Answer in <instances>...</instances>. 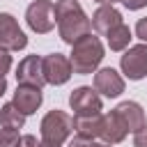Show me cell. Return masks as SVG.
Listing matches in <instances>:
<instances>
[{
  "mask_svg": "<svg viewBox=\"0 0 147 147\" xmlns=\"http://www.w3.org/2000/svg\"><path fill=\"white\" fill-rule=\"evenodd\" d=\"M74 74L71 60L62 53H48L44 57V78L48 85H64Z\"/></svg>",
  "mask_w": 147,
  "mask_h": 147,
  "instance_id": "ba28073f",
  "label": "cell"
},
{
  "mask_svg": "<svg viewBox=\"0 0 147 147\" xmlns=\"http://www.w3.org/2000/svg\"><path fill=\"white\" fill-rule=\"evenodd\" d=\"M106 41H108V48L110 51H124L129 48V41H131V28L126 23H119L115 30H110L106 34Z\"/></svg>",
  "mask_w": 147,
  "mask_h": 147,
  "instance_id": "2e32d148",
  "label": "cell"
},
{
  "mask_svg": "<svg viewBox=\"0 0 147 147\" xmlns=\"http://www.w3.org/2000/svg\"><path fill=\"white\" fill-rule=\"evenodd\" d=\"M21 142V136L16 129H0V147H18Z\"/></svg>",
  "mask_w": 147,
  "mask_h": 147,
  "instance_id": "ac0fdd59",
  "label": "cell"
},
{
  "mask_svg": "<svg viewBox=\"0 0 147 147\" xmlns=\"http://www.w3.org/2000/svg\"><path fill=\"white\" fill-rule=\"evenodd\" d=\"M55 21L60 39L69 46H74L78 39L92 32V18L83 11L78 0H57L55 2Z\"/></svg>",
  "mask_w": 147,
  "mask_h": 147,
  "instance_id": "6da1fadb",
  "label": "cell"
},
{
  "mask_svg": "<svg viewBox=\"0 0 147 147\" xmlns=\"http://www.w3.org/2000/svg\"><path fill=\"white\" fill-rule=\"evenodd\" d=\"M69 147H99V142L90 140V138H83V136H76L69 140Z\"/></svg>",
  "mask_w": 147,
  "mask_h": 147,
  "instance_id": "44dd1931",
  "label": "cell"
},
{
  "mask_svg": "<svg viewBox=\"0 0 147 147\" xmlns=\"http://www.w3.org/2000/svg\"><path fill=\"white\" fill-rule=\"evenodd\" d=\"M115 113L122 117V122H124V126L129 129V133H138L147 122H145V110H142V106L138 103V101H122L117 108H115Z\"/></svg>",
  "mask_w": 147,
  "mask_h": 147,
  "instance_id": "5bb4252c",
  "label": "cell"
},
{
  "mask_svg": "<svg viewBox=\"0 0 147 147\" xmlns=\"http://www.w3.org/2000/svg\"><path fill=\"white\" fill-rule=\"evenodd\" d=\"M94 90L101 92L108 99H117L124 92V78L113 67H103V69H99L94 74Z\"/></svg>",
  "mask_w": 147,
  "mask_h": 147,
  "instance_id": "30bf717a",
  "label": "cell"
},
{
  "mask_svg": "<svg viewBox=\"0 0 147 147\" xmlns=\"http://www.w3.org/2000/svg\"><path fill=\"white\" fill-rule=\"evenodd\" d=\"M99 147H113V145H106V142H99Z\"/></svg>",
  "mask_w": 147,
  "mask_h": 147,
  "instance_id": "83f0119b",
  "label": "cell"
},
{
  "mask_svg": "<svg viewBox=\"0 0 147 147\" xmlns=\"http://www.w3.org/2000/svg\"><path fill=\"white\" fill-rule=\"evenodd\" d=\"M136 37H138L142 44H147V16L138 18V23H136Z\"/></svg>",
  "mask_w": 147,
  "mask_h": 147,
  "instance_id": "ffe728a7",
  "label": "cell"
},
{
  "mask_svg": "<svg viewBox=\"0 0 147 147\" xmlns=\"http://www.w3.org/2000/svg\"><path fill=\"white\" fill-rule=\"evenodd\" d=\"M122 5H124L126 9H131V11H136V9L147 7V0H122Z\"/></svg>",
  "mask_w": 147,
  "mask_h": 147,
  "instance_id": "cb8c5ba5",
  "label": "cell"
},
{
  "mask_svg": "<svg viewBox=\"0 0 147 147\" xmlns=\"http://www.w3.org/2000/svg\"><path fill=\"white\" fill-rule=\"evenodd\" d=\"M11 51H7V48H0V76H5L9 69H11V55H9Z\"/></svg>",
  "mask_w": 147,
  "mask_h": 147,
  "instance_id": "d6986e66",
  "label": "cell"
},
{
  "mask_svg": "<svg viewBox=\"0 0 147 147\" xmlns=\"http://www.w3.org/2000/svg\"><path fill=\"white\" fill-rule=\"evenodd\" d=\"M28 46V37L25 32L21 30L18 21L7 14V11H0V48H7V51H23Z\"/></svg>",
  "mask_w": 147,
  "mask_h": 147,
  "instance_id": "52a82bcc",
  "label": "cell"
},
{
  "mask_svg": "<svg viewBox=\"0 0 147 147\" xmlns=\"http://www.w3.org/2000/svg\"><path fill=\"white\" fill-rule=\"evenodd\" d=\"M119 23H124L122 21V14H119V9H115L113 5H99V9L92 14V28L99 32V34H108L110 30H115Z\"/></svg>",
  "mask_w": 147,
  "mask_h": 147,
  "instance_id": "4fadbf2b",
  "label": "cell"
},
{
  "mask_svg": "<svg viewBox=\"0 0 147 147\" xmlns=\"http://www.w3.org/2000/svg\"><path fill=\"white\" fill-rule=\"evenodd\" d=\"M103 44L99 37H94L92 32L85 34L83 39H78L74 46H71V67H74V74H80V76H87V74H96L101 60L106 57L103 55Z\"/></svg>",
  "mask_w": 147,
  "mask_h": 147,
  "instance_id": "7a4b0ae2",
  "label": "cell"
},
{
  "mask_svg": "<svg viewBox=\"0 0 147 147\" xmlns=\"http://www.w3.org/2000/svg\"><path fill=\"white\" fill-rule=\"evenodd\" d=\"M16 80L18 85H32V87H44V57L41 55H25L18 67H16Z\"/></svg>",
  "mask_w": 147,
  "mask_h": 147,
  "instance_id": "9c48e42d",
  "label": "cell"
},
{
  "mask_svg": "<svg viewBox=\"0 0 147 147\" xmlns=\"http://www.w3.org/2000/svg\"><path fill=\"white\" fill-rule=\"evenodd\" d=\"M101 122H103V115H76L74 117V131H76V136L94 140L101 136Z\"/></svg>",
  "mask_w": 147,
  "mask_h": 147,
  "instance_id": "9a60e30c",
  "label": "cell"
},
{
  "mask_svg": "<svg viewBox=\"0 0 147 147\" xmlns=\"http://www.w3.org/2000/svg\"><path fill=\"white\" fill-rule=\"evenodd\" d=\"M39 145H41V140H37V136H32V133L21 136V142H18V147H39Z\"/></svg>",
  "mask_w": 147,
  "mask_h": 147,
  "instance_id": "603a6c76",
  "label": "cell"
},
{
  "mask_svg": "<svg viewBox=\"0 0 147 147\" xmlns=\"http://www.w3.org/2000/svg\"><path fill=\"white\" fill-rule=\"evenodd\" d=\"M69 108L74 110V117L76 115H101L103 101L94 87L80 85L69 94Z\"/></svg>",
  "mask_w": 147,
  "mask_h": 147,
  "instance_id": "8992f818",
  "label": "cell"
},
{
  "mask_svg": "<svg viewBox=\"0 0 147 147\" xmlns=\"http://www.w3.org/2000/svg\"><path fill=\"white\" fill-rule=\"evenodd\" d=\"M23 124H25V115L14 106V103H5L2 108H0V126H5V129H23Z\"/></svg>",
  "mask_w": 147,
  "mask_h": 147,
  "instance_id": "e0dca14e",
  "label": "cell"
},
{
  "mask_svg": "<svg viewBox=\"0 0 147 147\" xmlns=\"http://www.w3.org/2000/svg\"><path fill=\"white\" fill-rule=\"evenodd\" d=\"M25 23L32 32L46 34L55 28V5L51 0H32L25 9Z\"/></svg>",
  "mask_w": 147,
  "mask_h": 147,
  "instance_id": "277c9868",
  "label": "cell"
},
{
  "mask_svg": "<svg viewBox=\"0 0 147 147\" xmlns=\"http://www.w3.org/2000/svg\"><path fill=\"white\" fill-rule=\"evenodd\" d=\"M119 69L129 80H142L147 76V44H136L119 57Z\"/></svg>",
  "mask_w": 147,
  "mask_h": 147,
  "instance_id": "5b68a950",
  "label": "cell"
},
{
  "mask_svg": "<svg viewBox=\"0 0 147 147\" xmlns=\"http://www.w3.org/2000/svg\"><path fill=\"white\" fill-rule=\"evenodd\" d=\"M126 133H129V129L124 126L122 117H119L115 110H110V113L103 115V122H101V136H99V138H101L106 145H117V142H122V140L126 138Z\"/></svg>",
  "mask_w": 147,
  "mask_h": 147,
  "instance_id": "7c38bea8",
  "label": "cell"
},
{
  "mask_svg": "<svg viewBox=\"0 0 147 147\" xmlns=\"http://www.w3.org/2000/svg\"><path fill=\"white\" fill-rule=\"evenodd\" d=\"M133 147H147V124L138 133H133Z\"/></svg>",
  "mask_w": 147,
  "mask_h": 147,
  "instance_id": "7402d4cb",
  "label": "cell"
},
{
  "mask_svg": "<svg viewBox=\"0 0 147 147\" xmlns=\"http://www.w3.org/2000/svg\"><path fill=\"white\" fill-rule=\"evenodd\" d=\"M39 147H62V145H53V142H44V140H41V145H39Z\"/></svg>",
  "mask_w": 147,
  "mask_h": 147,
  "instance_id": "4316f807",
  "label": "cell"
},
{
  "mask_svg": "<svg viewBox=\"0 0 147 147\" xmlns=\"http://www.w3.org/2000/svg\"><path fill=\"white\" fill-rule=\"evenodd\" d=\"M94 2H99V5H115V2H122V0H94Z\"/></svg>",
  "mask_w": 147,
  "mask_h": 147,
  "instance_id": "484cf974",
  "label": "cell"
},
{
  "mask_svg": "<svg viewBox=\"0 0 147 147\" xmlns=\"http://www.w3.org/2000/svg\"><path fill=\"white\" fill-rule=\"evenodd\" d=\"M41 140L44 142H53V145H62L71 131H74V117L67 115L64 110H48L41 119Z\"/></svg>",
  "mask_w": 147,
  "mask_h": 147,
  "instance_id": "3957f363",
  "label": "cell"
},
{
  "mask_svg": "<svg viewBox=\"0 0 147 147\" xmlns=\"http://www.w3.org/2000/svg\"><path fill=\"white\" fill-rule=\"evenodd\" d=\"M41 101H44V94H41L39 87H32V85H18L16 92H14V101H11V103L28 117V115H32V113L39 110Z\"/></svg>",
  "mask_w": 147,
  "mask_h": 147,
  "instance_id": "8fae6325",
  "label": "cell"
},
{
  "mask_svg": "<svg viewBox=\"0 0 147 147\" xmlns=\"http://www.w3.org/2000/svg\"><path fill=\"white\" fill-rule=\"evenodd\" d=\"M7 92V80H5V76H0V96Z\"/></svg>",
  "mask_w": 147,
  "mask_h": 147,
  "instance_id": "d4e9b609",
  "label": "cell"
}]
</instances>
